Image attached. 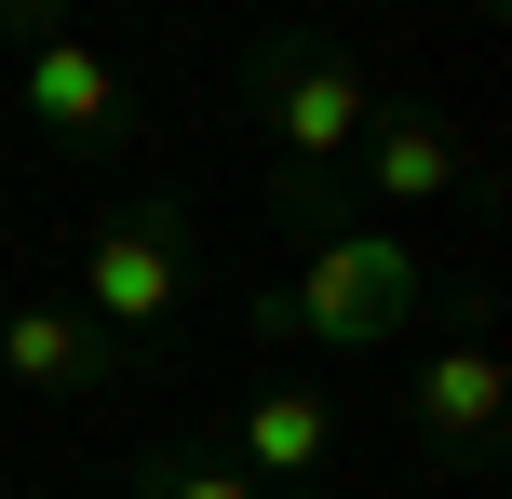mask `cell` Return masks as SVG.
Returning a JSON list of instances; mask_svg holds the SVG:
<instances>
[{
	"label": "cell",
	"mask_w": 512,
	"mask_h": 499,
	"mask_svg": "<svg viewBox=\"0 0 512 499\" xmlns=\"http://www.w3.org/2000/svg\"><path fill=\"white\" fill-rule=\"evenodd\" d=\"M0 54H14V108H27L68 162H108V149H135V135H149L122 54H108L68 0H0Z\"/></svg>",
	"instance_id": "cell-3"
},
{
	"label": "cell",
	"mask_w": 512,
	"mask_h": 499,
	"mask_svg": "<svg viewBox=\"0 0 512 499\" xmlns=\"http://www.w3.org/2000/svg\"><path fill=\"white\" fill-rule=\"evenodd\" d=\"M418 297H432V257H418V230H378V216H351L337 243H310L297 284L256 297V338H324V351H391L418 324Z\"/></svg>",
	"instance_id": "cell-2"
},
{
	"label": "cell",
	"mask_w": 512,
	"mask_h": 499,
	"mask_svg": "<svg viewBox=\"0 0 512 499\" xmlns=\"http://www.w3.org/2000/svg\"><path fill=\"white\" fill-rule=\"evenodd\" d=\"M243 108H256V135H270V176H351V149H364V122H378V81H364V54L351 41H324V27H256L243 41Z\"/></svg>",
	"instance_id": "cell-1"
},
{
	"label": "cell",
	"mask_w": 512,
	"mask_h": 499,
	"mask_svg": "<svg viewBox=\"0 0 512 499\" xmlns=\"http://www.w3.org/2000/svg\"><path fill=\"white\" fill-rule=\"evenodd\" d=\"M270 499H324V486H270Z\"/></svg>",
	"instance_id": "cell-10"
},
{
	"label": "cell",
	"mask_w": 512,
	"mask_h": 499,
	"mask_svg": "<svg viewBox=\"0 0 512 499\" xmlns=\"http://www.w3.org/2000/svg\"><path fill=\"white\" fill-rule=\"evenodd\" d=\"M122 365H135V351L108 338L81 297H14V311H0V378H14L27 405H108Z\"/></svg>",
	"instance_id": "cell-6"
},
{
	"label": "cell",
	"mask_w": 512,
	"mask_h": 499,
	"mask_svg": "<svg viewBox=\"0 0 512 499\" xmlns=\"http://www.w3.org/2000/svg\"><path fill=\"white\" fill-rule=\"evenodd\" d=\"M324 446H337V405L310 392V378H256L216 459H230V473H243L256 499H270V486H324Z\"/></svg>",
	"instance_id": "cell-8"
},
{
	"label": "cell",
	"mask_w": 512,
	"mask_h": 499,
	"mask_svg": "<svg viewBox=\"0 0 512 499\" xmlns=\"http://www.w3.org/2000/svg\"><path fill=\"white\" fill-rule=\"evenodd\" d=\"M122 499H256L216 446H135L122 459Z\"/></svg>",
	"instance_id": "cell-9"
},
{
	"label": "cell",
	"mask_w": 512,
	"mask_h": 499,
	"mask_svg": "<svg viewBox=\"0 0 512 499\" xmlns=\"http://www.w3.org/2000/svg\"><path fill=\"white\" fill-rule=\"evenodd\" d=\"M14 499H41V486H14Z\"/></svg>",
	"instance_id": "cell-11"
},
{
	"label": "cell",
	"mask_w": 512,
	"mask_h": 499,
	"mask_svg": "<svg viewBox=\"0 0 512 499\" xmlns=\"http://www.w3.org/2000/svg\"><path fill=\"white\" fill-rule=\"evenodd\" d=\"M189 297H203V216H189L176 189H149V203L95 216V243H81V311H95L135 365L189 324Z\"/></svg>",
	"instance_id": "cell-4"
},
{
	"label": "cell",
	"mask_w": 512,
	"mask_h": 499,
	"mask_svg": "<svg viewBox=\"0 0 512 499\" xmlns=\"http://www.w3.org/2000/svg\"><path fill=\"white\" fill-rule=\"evenodd\" d=\"M364 203H378V230H391V216H432L445 203V189H472V149H459V122H445V108H378V122H364ZM351 203V216H364Z\"/></svg>",
	"instance_id": "cell-7"
},
{
	"label": "cell",
	"mask_w": 512,
	"mask_h": 499,
	"mask_svg": "<svg viewBox=\"0 0 512 499\" xmlns=\"http://www.w3.org/2000/svg\"><path fill=\"white\" fill-rule=\"evenodd\" d=\"M405 432L418 459H445V473H499V432H512V351L486 338V311H445V338L405 365Z\"/></svg>",
	"instance_id": "cell-5"
}]
</instances>
